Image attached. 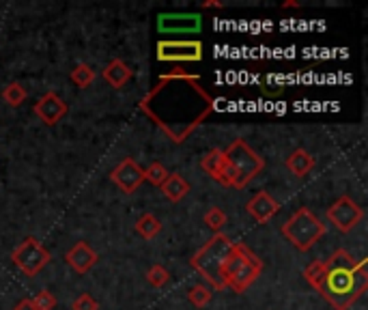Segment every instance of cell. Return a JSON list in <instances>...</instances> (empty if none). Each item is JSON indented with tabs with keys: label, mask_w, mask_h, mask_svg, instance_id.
<instances>
[{
	"label": "cell",
	"mask_w": 368,
	"mask_h": 310,
	"mask_svg": "<svg viewBox=\"0 0 368 310\" xmlns=\"http://www.w3.org/2000/svg\"><path fill=\"white\" fill-rule=\"evenodd\" d=\"M72 82L80 89H88L95 80V72H93V67L86 65V63H78L74 69H72V74H70Z\"/></svg>",
	"instance_id": "20"
},
{
	"label": "cell",
	"mask_w": 368,
	"mask_h": 310,
	"mask_svg": "<svg viewBox=\"0 0 368 310\" xmlns=\"http://www.w3.org/2000/svg\"><path fill=\"white\" fill-rule=\"evenodd\" d=\"M157 28L162 32H198L200 15L196 13H164L157 18Z\"/></svg>",
	"instance_id": "14"
},
{
	"label": "cell",
	"mask_w": 368,
	"mask_h": 310,
	"mask_svg": "<svg viewBox=\"0 0 368 310\" xmlns=\"http://www.w3.org/2000/svg\"><path fill=\"white\" fill-rule=\"evenodd\" d=\"M140 110L171 138L183 143L188 136L213 112V97L200 84L198 76L171 72L140 101Z\"/></svg>",
	"instance_id": "1"
},
{
	"label": "cell",
	"mask_w": 368,
	"mask_h": 310,
	"mask_svg": "<svg viewBox=\"0 0 368 310\" xmlns=\"http://www.w3.org/2000/svg\"><path fill=\"white\" fill-rule=\"evenodd\" d=\"M282 7L287 9V7H299V5H297V3H293V0H289V3H284Z\"/></svg>",
	"instance_id": "30"
},
{
	"label": "cell",
	"mask_w": 368,
	"mask_h": 310,
	"mask_svg": "<svg viewBox=\"0 0 368 310\" xmlns=\"http://www.w3.org/2000/svg\"><path fill=\"white\" fill-rule=\"evenodd\" d=\"M13 310H39L35 304H32V299L30 297H24V299H20L15 306H13Z\"/></svg>",
	"instance_id": "28"
},
{
	"label": "cell",
	"mask_w": 368,
	"mask_h": 310,
	"mask_svg": "<svg viewBox=\"0 0 368 310\" xmlns=\"http://www.w3.org/2000/svg\"><path fill=\"white\" fill-rule=\"evenodd\" d=\"M110 179L119 186L121 192L133 194V192L140 188V183L145 181V170L140 168V164L133 160V157H125V160H121L112 168Z\"/></svg>",
	"instance_id": "10"
},
{
	"label": "cell",
	"mask_w": 368,
	"mask_h": 310,
	"mask_svg": "<svg viewBox=\"0 0 368 310\" xmlns=\"http://www.w3.org/2000/svg\"><path fill=\"white\" fill-rule=\"evenodd\" d=\"M65 261L74 271L86 273L97 263V252L86 244V241H78V244L74 248H70V252L65 254Z\"/></svg>",
	"instance_id": "15"
},
{
	"label": "cell",
	"mask_w": 368,
	"mask_h": 310,
	"mask_svg": "<svg viewBox=\"0 0 368 310\" xmlns=\"http://www.w3.org/2000/svg\"><path fill=\"white\" fill-rule=\"evenodd\" d=\"M325 224L308 209V207H299V209L282 224V235L299 252H308L317 241L325 235Z\"/></svg>",
	"instance_id": "5"
},
{
	"label": "cell",
	"mask_w": 368,
	"mask_h": 310,
	"mask_svg": "<svg viewBox=\"0 0 368 310\" xmlns=\"http://www.w3.org/2000/svg\"><path fill=\"white\" fill-rule=\"evenodd\" d=\"M315 166V160L308 151L304 149H295L289 157H287V168L293 172L295 177H306L308 172L313 170Z\"/></svg>",
	"instance_id": "18"
},
{
	"label": "cell",
	"mask_w": 368,
	"mask_h": 310,
	"mask_svg": "<svg viewBox=\"0 0 368 310\" xmlns=\"http://www.w3.org/2000/svg\"><path fill=\"white\" fill-rule=\"evenodd\" d=\"M200 166H203V170L207 172V175L222 183V186H230V188H235V172H232L226 155L222 149H213L209 151L203 160H200Z\"/></svg>",
	"instance_id": "11"
},
{
	"label": "cell",
	"mask_w": 368,
	"mask_h": 310,
	"mask_svg": "<svg viewBox=\"0 0 368 310\" xmlns=\"http://www.w3.org/2000/svg\"><path fill=\"white\" fill-rule=\"evenodd\" d=\"M147 280H149V285H151V287L162 289L164 285H169V280H171V273H169V269L162 267V265H153V267L147 271Z\"/></svg>",
	"instance_id": "23"
},
{
	"label": "cell",
	"mask_w": 368,
	"mask_h": 310,
	"mask_svg": "<svg viewBox=\"0 0 368 310\" xmlns=\"http://www.w3.org/2000/svg\"><path fill=\"white\" fill-rule=\"evenodd\" d=\"M261 269H263V261L248 246L235 241V246H232V250L228 252L222 265L224 289H232L235 293L248 291V287H252L261 276Z\"/></svg>",
	"instance_id": "3"
},
{
	"label": "cell",
	"mask_w": 368,
	"mask_h": 310,
	"mask_svg": "<svg viewBox=\"0 0 368 310\" xmlns=\"http://www.w3.org/2000/svg\"><path fill=\"white\" fill-rule=\"evenodd\" d=\"M162 192H164V196L169 200L179 202V200H183L190 194V183L181 175H177V172H171L169 179H166L164 186H162Z\"/></svg>",
	"instance_id": "17"
},
{
	"label": "cell",
	"mask_w": 368,
	"mask_h": 310,
	"mask_svg": "<svg viewBox=\"0 0 368 310\" xmlns=\"http://www.w3.org/2000/svg\"><path fill=\"white\" fill-rule=\"evenodd\" d=\"M203 7H207V9H220V7H224L222 3H218V0H207V3H203Z\"/></svg>",
	"instance_id": "29"
},
{
	"label": "cell",
	"mask_w": 368,
	"mask_h": 310,
	"mask_svg": "<svg viewBox=\"0 0 368 310\" xmlns=\"http://www.w3.org/2000/svg\"><path fill=\"white\" fill-rule=\"evenodd\" d=\"M205 224L213 231V235L216 233H222V228L226 224V214L220 209V207H211V209L205 214Z\"/></svg>",
	"instance_id": "25"
},
{
	"label": "cell",
	"mask_w": 368,
	"mask_h": 310,
	"mask_svg": "<svg viewBox=\"0 0 368 310\" xmlns=\"http://www.w3.org/2000/svg\"><path fill=\"white\" fill-rule=\"evenodd\" d=\"M224 155H226L232 172H235V188L237 190L246 188L265 168L263 157L248 143H244L242 138H237L235 143H230V147L224 149Z\"/></svg>",
	"instance_id": "6"
},
{
	"label": "cell",
	"mask_w": 368,
	"mask_h": 310,
	"mask_svg": "<svg viewBox=\"0 0 368 310\" xmlns=\"http://www.w3.org/2000/svg\"><path fill=\"white\" fill-rule=\"evenodd\" d=\"M3 99L5 103H9L11 108H20L26 101V89L20 82H11L3 89Z\"/></svg>",
	"instance_id": "21"
},
{
	"label": "cell",
	"mask_w": 368,
	"mask_h": 310,
	"mask_svg": "<svg viewBox=\"0 0 368 310\" xmlns=\"http://www.w3.org/2000/svg\"><path fill=\"white\" fill-rule=\"evenodd\" d=\"M280 209V202L270 194V192H258L254 194L248 202H246V212L258 222V224H265L270 222Z\"/></svg>",
	"instance_id": "13"
},
{
	"label": "cell",
	"mask_w": 368,
	"mask_h": 310,
	"mask_svg": "<svg viewBox=\"0 0 368 310\" xmlns=\"http://www.w3.org/2000/svg\"><path fill=\"white\" fill-rule=\"evenodd\" d=\"M157 60H164V63L203 60V44L200 41H159Z\"/></svg>",
	"instance_id": "9"
},
{
	"label": "cell",
	"mask_w": 368,
	"mask_h": 310,
	"mask_svg": "<svg viewBox=\"0 0 368 310\" xmlns=\"http://www.w3.org/2000/svg\"><path fill=\"white\" fill-rule=\"evenodd\" d=\"M169 175H171V172L166 170V166H164L162 162H153V164L145 170V179H147L149 183H153L155 188H162L164 181L169 179Z\"/></svg>",
	"instance_id": "22"
},
{
	"label": "cell",
	"mask_w": 368,
	"mask_h": 310,
	"mask_svg": "<svg viewBox=\"0 0 368 310\" xmlns=\"http://www.w3.org/2000/svg\"><path fill=\"white\" fill-rule=\"evenodd\" d=\"M235 246L228 235L224 233H216L207 244L196 250V254L190 259V265L203 276V278L216 289V291H224V283H222V265L228 257V252Z\"/></svg>",
	"instance_id": "4"
},
{
	"label": "cell",
	"mask_w": 368,
	"mask_h": 310,
	"mask_svg": "<svg viewBox=\"0 0 368 310\" xmlns=\"http://www.w3.org/2000/svg\"><path fill=\"white\" fill-rule=\"evenodd\" d=\"M32 299V304H35L39 310H52L54 306H56V299H54V295L50 293V291H46V289H41V291H37L35 295L30 297Z\"/></svg>",
	"instance_id": "26"
},
{
	"label": "cell",
	"mask_w": 368,
	"mask_h": 310,
	"mask_svg": "<svg viewBox=\"0 0 368 310\" xmlns=\"http://www.w3.org/2000/svg\"><path fill=\"white\" fill-rule=\"evenodd\" d=\"M104 80L112 86V89H123L129 80H131V69L125 60L114 58L106 65L104 69Z\"/></svg>",
	"instance_id": "16"
},
{
	"label": "cell",
	"mask_w": 368,
	"mask_h": 310,
	"mask_svg": "<svg viewBox=\"0 0 368 310\" xmlns=\"http://www.w3.org/2000/svg\"><path fill=\"white\" fill-rule=\"evenodd\" d=\"M325 216H327V220H329L334 226H336L339 231L349 233L351 228H355V226L362 222L364 212H362V207H360L353 198L341 196L336 202H331V205L327 207Z\"/></svg>",
	"instance_id": "8"
},
{
	"label": "cell",
	"mask_w": 368,
	"mask_h": 310,
	"mask_svg": "<svg viewBox=\"0 0 368 310\" xmlns=\"http://www.w3.org/2000/svg\"><path fill=\"white\" fill-rule=\"evenodd\" d=\"M188 299H190V304L196 306V308H205V306L211 302V291H209L207 287H203V285H196V287L190 289Z\"/></svg>",
	"instance_id": "24"
},
{
	"label": "cell",
	"mask_w": 368,
	"mask_h": 310,
	"mask_svg": "<svg viewBox=\"0 0 368 310\" xmlns=\"http://www.w3.org/2000/svg\"><path fill=\"white\" fill-rule=\"evenodd\" d=\"M72 310H99V304H97V299H95L93 295L82 293L80 297H76V299H74Z\"/></svg>",
	"instance_id": "27"
},
{
	"label": "cell",
	"mask_w": 368,
	"mask_h": 310,
	"mask_svg": "<svg viewBox=\"0 0 368 310\" xmlns=\"http://www.w3.org/2000/svg\"><path fill=\"white\" fill-rule=\"evenodd\" d=\"M366 263V259L355 261L347 250H336L325 261L310 263L304 276L334 310H349L368 289Z\"/></svg>",
	"instance_id": "2"
},
{
	"label": "cell",
	"mask_w": 368,
	"mask_h": 310,
	"mask_svg": "<svg viewBox=\"0 0 368 310\" xmlns=\"http://www.w3.org/2000/svg\"><path fill=\"white\" fill-rule=\"evenodd\" d=\"M67 110H70V106H67V101L63 99V97H58L56 93H46L37 103H35V108H32V112H35V117L44 123V125H48V127H52V125H56L58 121H63L65 119V115H67Z\"/></svg>",
	"instance_id": "12"
},
{
	"label": "cell",
	"mask_w": 368,
	"mask_h": 310,
	"mask_svg": "<svg viewBox=\"0 0 368 310\" xmlns=\"http://www.w3.org/2000/svg\"><path fill=\"white\" fill-rule=\"evenodd\" d=\"M50 259H52L50 250L41 244L37 237H26L11 254V261L15 263V267L24 276H28V278L37 276L50 263Z\"/></svg>",
	"instance_id": "7"
},
{
	"label": "cell",
	"mask_w": 368,
	"mask_h": 310,
	"mask_svg": "<svg viewBox=\"0 0 368 310\" xmlns=\"http://www.w3.org/2000/svg\"><path fill=\"white\" fill-rule=\"evenodd\" d=\"M162 231V222L153 216V214H145L138 218L136 222V233L143 237V239H153L157 237V233Z\"/></svg>",
	"instance_id": "19"
}]
</instances>
